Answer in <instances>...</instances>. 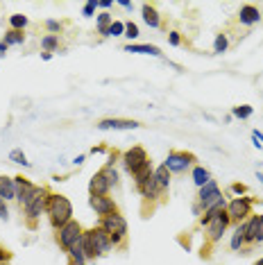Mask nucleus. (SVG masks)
Masks as SVG:
<instances>
[{
	"mask_svg": "<svg viewBox=\"0 0 263 265\" xmlns=\"http://www.w3.org/2000/svg\"><path fill=\"white\" fill-rule=\"evenodd\" d=\"M46 215L50 220L52 229H59L64 227L66 222L73 220V204L66 195H59V193H52L50 200H48V209H46Z\"/></svg>",
	"mask_w": 263,
	"mask_h": 265,
	"instance_id": "nucleus-1",
	"label": "nucleus"
},
{
	"mask_svg": "<svg viewBox=\"0 0 263 265\" xmlns=\"http://www.w3.org/2000/svg\"><path fill=\"white\" fill-rule=\"evenodd\" d=\"M100 227H105V231L111 236V243H114V249H125L127 247V220L120 213H111L100 218Z\"/></svg>",
	"mask_w": 263,
	"mask_h": 265,
	"instance_id": "nucleus-2",
	"label": "nucleus"
},
{
	"mask_svg": "<svg viewBox=\"0 0 263 265\" xmlns=\"http://www.w3.org/2000/svg\"><path fill=\"white\" fill-rule=\"evenodd\" d=\"M50 188L48 186H39L37 195H34L32 204L27 206L25 211H23V215H25V224L27 229H37V220L41 218V215H46V209H48V200H50Z\"/></svg>",
	"mask_w": 263,
	"mask_h": 265,
	"instance_id": "nucleus-3",
	"label": "nucleus"
},
{
	"mask_svg": "<svg viewBox=\"0 0 263 265\" xmlns=\"http://www.w3.org/2000/svg\"><path fill=\"white\" fill-rule=\"evenodd\" d=\"M82 236H84V227L77 220H71V222H66L64 227H59L55 231V240L61 247V252H71L75 245H80Z\"/></svg>",
	"mask_w": 263,
	"mask_h": 265,
	"instance_id": "nucleus-4",
	"label": "nucleus"
},
{
	"mask_svg": "<svg viewBox=\"0 0 263 265\" xmlns=\"http://www.w3.org/2000/svg\"><path fill=\"white\" fill-rule=\"evenodd\" d=\"M252 206H254V197H234L227 202V215L234 227L243 224L247 218H252Z\"/></svg>",
	"mask_w": 263,
	"mask_h": 265,
	"instance_id": "nucleus-5",
	"label": "nucleus"
},
{
	"mask_svg": "<svg viewBox=\"0 0 263 265\" xmlns=\"http://www.w3.org/2000/svg\"><path fill=\"white\" fill-rule=\"evenodd\" d=\"M195 154L191 152H184V150H170L168 157H166L163 166L168 168L170 175H182V172H186L188 168L195 166Z\"/></svg>",
	"mask_w": 263,
	"mask_h": 265,
	"instance_id": "nucleus-6",
	"label": "nucleus"
},
{
	"mask_svg": "<svg viewBox=\"0 0 263 265\" xmlns=\"http://www.w3.org/2000/svg\"><path fill=\"white\" fill-rule=\"evenodd\" d=\"M243 238H245V247H254L263 243V213L252 215L243 222Z\"/></svg>",
	"mask_w": 263,
	"mask_h": 265,
	"instance_id": "nucleus-7",
	"label": "nucleus"
},
{
	"mask_svg": "<svg viewBox=\"0 0 263 265\" xmlns=\"http://www.w3.org/2000/svg\"><path fill=\"white\" fill-rule=\"evenodd\" d=\"M14 181H16V202H18V209L25 211L27 206L32 204V200H34V195H37L39 186L32 184L30 179H25L23 175H16V177H14Z\"/></svg>",
	"mask_w": 263,
	"mask_h": 265,
	"instance_id": "nucleus-8",
	"label": "nucleus"
},
{
	"mask_svg": "<svg viewBox=\"0 0 263 265\" xmlns=\"http://www.w3.org/2000/svg\"><path fill=\"white\" fill-rule=\"evenodd\" d=\"M123 166H125V170L129 172V175H134L136 170H139L141 166H145V163L150 161V157H148V152H145V147H141V145H132L129 150H125L123 152Z\"/></svg>",
	"mask_w": 263,
	"mask_h": 265,
	"instance_id": "nucleus-9",
	"label": "nucleus"
},
{
	"mask_svg": "<svg viewBox=\"0 0 263 265\" xmlns=\"http://www.w3.org/2000/svg\"><path fill=\"white\" fill-rule=\"evenodd\" d=\"M222 200V193H220V188H218V181L216 179H211L209 184H204L202 188L198 191V206L202 209V213L207 209H211L213 204H218V202Z\"/></svg>",
	"mask_w": 263,
	"mask_h": 265,
	"instance_id": "nucleus-10",
	"label": "nucleus"
},
{
	"mask_svg": "<svg viewBox=\"0 0 263 265\" xmlns=\"http://www.w3.org/2000/svg\"><path fill=\"white\" fill-rule=\"evenodd\" d=\"M229 215H227V209L222 211L218 218H213L211 222L204 227V236H207V240L209 243H218V240L222 238V234H225L227 229H229Z\"/></svg>",
	"mask_w": 263,
	"mask_h": 265,
	"instance_id": "nucleus-11",
	"label": "nucleus"
},
{
	"mask_svg": "<svg viewBox=\"0 0 263 265\" xmlns=\"http://www.w3.org/2000/svg\"><path fill=\"white\" fill-rule=\"evenodd\" d=\"M91 234V240H93L95 245V252H98V258L107 256V254L114 249V243H111V236L105 231V227H100V224H95V227L89 229Z\"/></svg>",
	"mask_w": 263,
	"mask_h": 265,
	"instance_id": "nucleus-12",
	"label": "nucleus"
},
{
	"mask_svg": "<svg viewBox=\"0 0 263 265\" xmlns=\"http://www.w3.org/2000/svg\"><path fill=\"white\" fill-rule=\"evenodd\" d=\"M89 204L100 218L105 215H111V213H118V204L114 202V197L109 195H102V197H89Z\"/></svg>",
	"mask_w": 263,
	"mask_h": 265,
	"instance_id": "nucleus-13",
	"label": "nucleus"
},
{
	"mask_svg": "<svg viewBox=\"0 0 263 265\" xmlns=\"http://www.w3.org/2000/svg\"><path fill=\"white\" fill-rule=\"evenodd\" d=\"M109 191H111V186H109V181H107V175L102 172V168H100V170L95 172V175L91 177V181H89V197L109 195Z\"/></svg>",
	"mask_w": 263,
	"mask_h": 265,
	"instance_id": "nucleus-14",
	"label": "nucleus"
},
{
	"mask_svg": "<svg viewBox=\"0 0 263 265\" xmlns=\"http://www.w3.org/2000/svg\"><path fill=\"white\" fill-rule=\"evenodd\" d=\"M102 132H109V129H139L141 125L136 120H127V118H102L95 125Z\"/></svg>",
	"mask_w": 263,
	"mask_h": 265,
	"instance_id": "nucleus-15",
	"label": "nucleus"
},
{
	"mask_svg": "<svg viewBox=\"0 0 263 265\" xmlns=\"http://www.w3.org/2000/svg\"><path fill=\"white\" fill-rule=\"evenodd\" d=\"M238 23L241 25H256V23L261 21V12H259V7H254V5H243L241 9H238Z\"/></svg>",
	"mask_w": 263,
	"mask_h": 265,
	"instance_id": "nucleus-16",
	"label": "nucleus"
},
{
	"mask_svg": "<svg viewBox=\"0 0 263 265\" xmlns=\"http://www.w3.org/2000/svg\"><path fill=\"white\" fill-rule=\"evenodd\" d=\"M141 16H143L145 25L152 27V30L161 27V18H159V12H157V7H154L152 3H143V5H141Z\"/></svg>",
	"mask_w": 263,
	"mask_h": 265,
	"instance_id": "nucleus-17",
	"label": "nucleus"
},
{
	"mask_svg": "<svg viewBox=\"0 0 263 265\" xmlns=\"http://www.w3.org/2000/svg\"><path fill=\"white\" fill-rule=\"evenodd\" d=\"M125 52H134V55H152V57H161V48L150 46V43H127L123 48Z\"/></svg>",
	"mask_w": 263,
	"mask_h": 265,
	"instance_id": "nucleus-18",
	"label": "nucleus"
},
{
	"mask_svg": "<svg viewBox=\"0 0 263 265\" xmlns=\"http://www.w3.org/2000/svg\"><path fill=\"white\" fill-rule=\"evenodd\" d=\"M0 197L5 202L16 200V181H14V177L0 175Z\"/></svg>",
	"mask_w": 263,
	"mask_h": 265,
	"instance_id": "nucleus-19",
	"label": "nucleus"
},
{
	"mask_svg": "<svg viewBox=\"0 0 263 265\" xmlns=\"http://www.w3.org/2000/svg\"><path fill=\"white\" fill-rule=\"evenodd\" d=\"M154 184L159 186V191L163 193H168V188H170V172H168V168L163 166H159V168H154Z\"/></svg>",
	"mask_w": 263,
	"mask_h": 265,
	"instance_id": "nucleus-20",
	"label": "nucleus"
},
{
	"mask_svg": "<svg viewBox=\"0 0 263 265\" xmlns=\"http://www.w3.org/2000/svg\"><path fill=\"white\" fill-rule=\"evenodd\" d=\"M193 184L198 186V188H202L204 184H209L211 181V172L207 170V168H202V166H193Z\"/></svg>",
	"mask_w": 263,
	"mask_h": 265,
	"instance_id": "nucleus-21",
	"label": "nucleus"
},
{
	"mask_svg": "<svg viewBox=\"0 0 263 265\" xmlns=\"http://www.w3.org/2000/svg\"><path fill=\"white\" fill-rule=\"evenodd\" d=\"M152 172H154V168H152V161H148L145 166H141L139 170L132 175V179H134V186H141L145 179H150L152 177Z\"/></svg>",
	"mask_w": 263,
	"mask_h": 265,
	"instance_id": "nucleus-22",
	"label": "nucleus"
},
{
	"mask_svg": "<svg viewBox=\"0 0 263 265\" xmlns=\"http://www.w3.org/2000/svg\"><path fill=\"white\" fill-rule=\"evenodd\" d=\"M111 23H114V16H111L109 12H102L95 16V25H98V34L100 36H107V32H109Z\"/></svg>",
	"mask_w": 263,
	"mask_h": 265,
	"instance_id": "nucleus-23",
	"label": "nucleus"
},
{
	"mask_svg": "<svg viewBox=\"0 0 263 265\" xmlns=\"http://www.w3.org/2000/svg\"><path fill=\"white\" fill-rule=\"evenodd\" d=\"M66 256H68V265H86L89 263L84 256V249H82V243L75 245L71 252H66Z\"/></svg>",
	"mask_w": 263,
	"mask_h": 265,
	"instance_id": "nucleus-24",
	"label": "nucleus"
},
{
	"mask_svg": "<svg viewBox=\"0 0 263 265\" xmlns=\"http://www.w3.org/2000/svg\"><path fill=\"white\" fill-rule=\"evenodd\" d=\"M229 247H232V252H241V249L245 247V238H243V224L234 227V234H232V238H229Z\"/></svg>",
	"mask_w": 263,
	"mask_h": 265,
	"instance_id": "nucleus-25",
	"label": "nucleus"
},
{
	"mask_svg": "<svg viewBox=\"0 0 263 265\" xmlns=\"http://www.w3.org/2000/svg\"><path fill=\"white\" fill-rule=\"evenodd\" d=\"M3 41L7 43V46H21L23 41H25V32H18V30H7L3 36Z\"/></svg>",
	"mask_w": 263,
	"mask_h": 265,
	"instance_id": "nucleus-26",
	"label": "nucleus"
},
{
	"mask_svg": "<svg viewBox=\"0 0 263 265\" xmlns=\"http://www.w3.org/2000/svg\"><path fill=\"white\" fill-rule=\"evenodd\" d=\"M27 16H23V14H12L9 16V30H18V32H23L27 27Z\"/></svg>",
	"mask_w": 263,
	"mask_h": 265,
	"instance_id": "nucleus-27",
	"label": "nucleus"
},
{
	"mask_svg": "<svg viewBox=\"0 0 263 265\" xmlns=\"http://www.w3.org/2000/svg\"><path fill=\"white\" fill-rule=\"evenodd\" d=\"M227 48H229V39H227L225 32H220V34L216 36V41H213V52H216V55H222V52H227Z\"/></svg>",
	"mask_w": 263,
	"mask_h": 265,
	"instance_id": "nucleus-28",
	"label": "nucleus"
},
{
	"mask_svg": "<svg viewBox=\"0 0 263 265\" xmlns=\"http://www.w3.org/2000/svg\"><path fill=\"white\" fill-rule=\"evenodd\" d=\"M41 48L46 52H55L57 48H59V36H55V34H46L41 39Z\"/></svg>",
	"mask_w": 263,
	"mask_h": 265,
	"instance_id": "nucleus-29",
	"label": "nucleus"
},
{
	"mask_svg": "<svg viewBox=\"0 0 263 265\" xmlns=\"http://www.w3.org/2000/svg\"><path fill=\"white\" fill-rule=\"evenodd\" d=\"M252 113H254V109H252L250 104H238V107H234V109H232V118H241V120H245V118H250Z\"/></svg>",
	"mask_w": 263,
	"mask_h": 265,
	"instance_id": "nucleus-30",
	"label": "nucleus"
},
{
	"mask_svg": "<svg viewBox=\"0 0 263 265\" xmlns=\"http://www.w3.org/2000/svg\"><path fill=\"white\" fill-rule=\"evenodd\" d=\"M102 172H105V175H107V181H109V186H111V188H114V186H118V170H116V166H107V163H105V166H102Z\"/></svg>",
	"mask_w": 263,
	"mask_h": 265,
	"instance_id": "nucleus-31",
	"label": "nucleus"
},
{
	"mask_svg": "<svg viewBox=\"0 0 263 265\" xmlns=\"http://www.w3.org/2000/svg\"><path fill=\"white\" fill-rule=\"evenodd\" d=\"M9 161H14V163H18V166H23V168H30V161H27V157H25V152L23 150H12L9 152Z\"/></svg>",
	"mask_w": 263,
	"mask_h": 265,
	"instance_id": "nucleus-32",
	"label": "nucleus"
},
{
	"mask_svg": "<svg viewBox=\"0 0 263 265\" xmlns=\"http://www.w3.org/2000/svg\"><path fill=\"white\" fill-rule=\"evenodd\" d=\"M46 30L50 32V34L59 36L61 30H64V23H61V21H55V18H48V21H46Z\"/></svg>",
	"mask_w": 263,
	"mask_h": 265,
	"instance_id": "nucleus-33",
	"label": "nucleus"
},
{
	"mask_svg": "<svg viewBox=\"0 0 263 265\" xmlns=\"http://www.w3.org/2000/svg\"><path fill=\"white\" fill-rule=\"evenodd\" d=\"M107 36H125V23L123 21H114L107 32Z\"/></svg>",
	"mask_w": 263,
	"mask_h": 265,
	"instance_id": "nucleus-34",
	"label": "nucleus"
},
{
	"mask_svg": "<svg viewBox=\"0 0 263 265\" xmlns=\"http://www.w3.org/2000/svg\"><path fill=\"white\" fill-rule=\"evenodd\" d=\"M139 25H136V23H132V21H127L125 23V36L129 39V41H134V39H139Z\"/></svg>",
	"mask_w": 263,
	"mask_h": 265,
	"instance_id": "nucleus-35",
	"label": "nucleus"
},
{
	"mask_svg": "<svg viewBox=\"0 0 263 265\" xmlns=\"http://www.w3.org/2000/svg\"><path fill=\"white\" fill-rule=\"evenodd\" d=\"M95 9H98V0H89V3L84 5V9H82V16L91 18L95 14Z\"/></svg>",
	"mask_w": 263,
	"mask_h": 265,
	"instance_id": "nucleus-36",
	"label": "nucleus"
},
{
	"mask_svg": "<svg viewBox=\"0 0 263 265\" xmlns=\"http://www.w3.org/2000/svg\"><path fill=\"white\" fill-rule=\"evenodd\" d=\"M229 191L234 193V195L241 197V195H245V193H247V186H245V184H241V181H236V184H232V188H229Z\"/></svg>",
	"mask_w": 263,
	"mask_h": 265,
	"instance_id": "nucleus-37",
	"label": "nucleus"
},
{
	"mask_svg": "<svg viewBox=\"0 0 263 265\" xmlns=\"http://www.w3.org/2000/svg\"><path fill=\"white\" fill-rule=\"evenodd\" d=\"M0 220H5V222L9 220V206H7V202H5L3 197H0Z\"/></svg>",
	"mask_w": 263,
	"mask_h": 265,
	"instance_id": "nucleus-38",
	"label": "nucleus"
},
{
	"mask_svg": "<svg viewBox=\"0 0 263 265\" xmlns=\"http://www.w3.org/2000/svg\"><path fill=\"white\" fill-rule=\"evenodd\" d=\"M168 43L170 46H182V36H179V32H168Z\"/></svg>",
	"mask_w": 263,
	"mask_h": 265,
	"instance_id": "nucleus-39",
	"label": "nucleus"
},
{
	"mask_svg": "<svg viewBox=\"0 0 263 265\" xmlns=\"http://www.w3.org/2000/svg\"><path fill=\"white\" fill-rule=\"evenodd\" d=\"M9 261H12V252L0 245V263H9Z\"/></svg>",
	"mask_w": 263,
	"mask_h": 265,
	"instance_id": "nucleus-40",
	"label": "nucleus"
},
{
	"mask_svg": "<svg viewBox=\"0 0 263 265\" xmlns=\"http://www.w3.org/2000/svg\"><path fill=\"white\" fill-rule=\"evenodd\" d=\"M252 141H254V145H256V147H263V134L254 129V132H252Z\"/></svg>",
	"mask_w": 263,
	"mask_h": 265,
	"instance_id": "nucleus-41",
	"label": "nucleus"
},
{
	"mask_svg": "<svg viewBox=\"0 0 263 265\" xmlns=\"http://www.w3.org/2000/svg\"><path fill=\"white\" fill-rule=\"evenodd\" d=\"M111 5H114L111 0H98V7H102V9H109Z\"/></svg>",
	"mask_w": 263,
	"mask_h": 265,
	"instance_id": "nucleus-42",
	"label": "nucleus"
},
{
	"mask_svg": "<svg viewBox=\"0 0 263 265\" xmlns=\"http://www.w3.org/2000/svg\"><path fill=\"white\" fill-rule=\"evenodd\" d=\"M191 211H193V215H198V218H200V215H202V209H200V206H198V202H193Z\"/></svg>",
	"mask_w": 263,
	"mask_h": 265,
	"instance_id": "nucleus-43",
	"label": "nucleus"
},
{
	"mask_svg": "<svg viewBox=\"0 0 263 265\" xmlns=\"http://www.w3.org/2000/svg\"><path fill=\"white\" fill-rule=\"evenodd\" d=\"M7 50H9V46H7V43H5V41H0V57H5V55H7Z\"/></svg>",
	"mask_w": 263,
	"mask_h": 265,
	"instance_id": "nucleus-44",
	"label": "nucleus"
},
{
	"mask_svg": "<svg viewBox=\"0 0 263 265\" xmlns=\"http://www.w3.org/2000/svg\"><path fill=\"white\" fill-rule=\"evenodd\" d=\"M118 5H120V7H125V9H132V7H134V3H129V0H118Z\"/></svg>",
	"mask_w": 263,
	"mask_h": 265,
	"instance_id": "nucleus-45",
	"label": "nucleus"
},
{
	"mask_svg": "<svg viewBox=\"0 0 263 265\" xmlns=\"http://www.w3.org/2000/svg\"><path fill=\"white\" fill-rule=\"evenodd\" d=\"M41 59L43 61H50L52 59V52H41Z\"/></svg>",
	"mask_w": 263,
	"mask_h": 265,
	"instance_id": "nucleus-46",
	"label": "nucleus"
},
{
	"mask_svg": "<svg viewBox=\"0 0 263 265\" xmlns=\"http://www.w3.org/2000/svg\"><path fill=\"white\" fill-rule=\"evenodd\" d=\"M107 147L105 145H98V147H93V150H91V154H100V152H105Z\"/></svg>",
	"mask_w": 263,
	"mask_h": 265,
	"instance_id": "nucleus-47",
	"label": "nucleus"
},
{
	"mask_svg": "<svg viewBox=\"0 0 263 265\" xmlns=\"http://www.w3.org/2000/svg\"><path fill=\"white\" fill-rule=\"evenodd\" d=\"M84 159H86V157H84V154H80V157H77V159H75V166H82V163H84Z\"/></svg>",
	"mask_w": 263,
	"mask_h": 265,
	"instance_id": "nucleus-48",
	"label": "nucleus"
},
{
	"mask_svg": "<svg viewBox=\"0 0 263 265\" xmlns=\"http://www.w3.org/2000/svg\"><path fill=\"white\" fill-rule=\"evenodd\" d=\"M256 177H259V181H261V184H263V172H259V175H256Z\"/></svg>",
	"mask_w": 263,
	"mask_h": 265,
	"instance_id": "nucleus-49",
	"label": "nucleus"
},
{
	"mask_svg": "<svg viewBox=\"0 0 263 265\" xmlns=\"http://www.w3.org/2000/svg\"><path fill=\"white\" fill-rule=\"evenodd\" d=\"M254 265H263V258H259V261H256Z\"/></svg>",
	"mask_w": 263,
	"mask_h": 265,
	"instance_id": "nucleus-50",
	"label": "nucleus"
},
{
	"mask_svg": "<svg viewBox=\"0 0 263 265\" xmlns=\"http://www.w3.org/2000/svg\"><path fill=\"white\" fill-rule=\"evenodd\" d=\"M0 265H12V263H0Z\"/></svg>",
	"mask_w": 263,
	"mask_h": 265,
	"instance_id": "nucleus-51",
	"label": "nucleus"
}]
</instances>
